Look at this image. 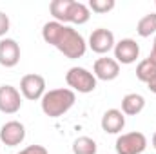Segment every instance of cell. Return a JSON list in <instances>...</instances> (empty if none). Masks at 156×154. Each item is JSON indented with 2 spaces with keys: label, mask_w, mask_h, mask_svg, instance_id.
Instances as JSON below:
<instances>
[{
  "label": "cell",
  "mask_w": 156,
  "mask_h": 154,
  "mask_svg": "<svg viewBox=\"0 0 156 154\" xmlns=\"http://www.w3.org/2000/svg\"><path fill=\"white\" fill-rule=\"evenodd\" d=\"M9 27H11V22H9V16L4 13V11H0V40L5 37V33L9 31Z\"/></svg>",
  "instance_id": "ffe728a7"
},
{
  "label": "cell",
  "mask_w": 156,
  "mask_h": 154,
  "mask_svg": "<svg viewBox=\"0 0 156 154\" xmlns=\"http://www.w3.org/2000/svg\"><path fill=\"white\" fill-rule=\"evenodd\" d=\"M71 4H73V0H53L49 4V11H51L55 22H60V24L67 26V16H69Z\"/></svg>",
  "instance_id": "9a60e30c"
},
{
  "label": "cell",
  "mask_w": 156,
  "mask_h": 154,
  "mask_svg": "<svg viewBox=\"0 0 156 154\" xmlns=\"http://www.w3.org/2000/svg\"><path fill=\"white\" fill-rule=\"evenodd\" d=\"M96 82H98L96 76L85 67H71L66 73V83L75 93H82V94L93 93L96 89Z\"/></svg>",
  "instance_id": "3957f363"
},
{
  "label": "cell",
  "mask_w": 156,
  "mask_h": 154,
  "mask_svg": "<svg viewBox=\"0 0 156 154\" xmlns=\"http://www.w3.org/2000/svg\"><path fill=\"white\" fill-rule=\"evenodd\" d=\"M136 78H138L140 82H144V83H149L153 78H156V65L149 60V58L142 60V62L136 65Z\"/></svg>",
  "instance_id": "ac0fdd59"
},
{
  "label": "cell",
  "mask_w": 156,
  "mask_h": 154,
  "mask_svg": "<svg viewBox=\"0 0 156 154\" xmlns=\"http://www.w3.org/2000/svg\"><path fill=\"white\" fill-rule=\"evenodd\" d=\"M20 94L29 102L42 100V96L45 94V78L37 73L24 75L20 80Z\"/></svg>",
  "instance_id": "5b68a950"
},
{
  "label": "cell",
  "mask_w": 156,
  "mask_h": 154,
  "mask_svg": "<svg viewBox=\"0 0 156 154\" xmlns=\"http://www.w3.org/2000/svg\"><path fill=\"white\" fill-rule=\"evenodd\" d=\"M89 18H91V9H89L85 4L73 0L71 9H69V16H67V24L82 26V24H87Z\"/></svg>",
  "instance_id": "5bb4252c"
},
{
  "label": "cell",
  "mask_w": 156,
  "mask_h": 154,
  "mask_svg": "<svg viewBox=\"0 0 156 154\" xmlns=\"http://www.w3.org/2000/svg\"><path fill=\"white\" fill-rule=\"evenodd\" d=\"M71 149H73V154H96V151H98L96 142L89 136H78L73 142Z\"/></svg>",
  "instance_id": "e0dca14e"
},
{
  "label": "cell",
  "mask_w": 156,
  "mask_h": 154,
  "mask_svg": "<svg viewBox=\"0 0 156 154\" xmlns=\"http://www.w3.org/2000/svg\"><path fill=\"white\" fill-rule=\"evenodd\" d=\"M0 145H2V143H0Z\"/></svg>",
  "instance_id": "d4e9b609"
},
{
  "label": "cell",
  "mask_w": 156,
  "mask_h": 154,
  "mask_svg": "<svg viewBox=\"0 0 156 154\" xmlns=\"http://www.w3.org/2000/svg\"><path fill=\"white\" fill-rule=\"evenodd\" d=\"M115 44H116V40H115L113 31H109L105 27L94 29L91 33V37H89V42H87L89 49L93 53H96V54H107L109 51L115 49Z\"/></svg>",
  "instance_id": "52a82bcc"
},
{
  "label": "cell",
  "mask_w": 156,
  "mask_h": 154,
  "mask_svg": "<svg viewBox=\"0 0 156 154\" xmlns=\"http://www.w3.org/2000/svg\"><path fill=\"white\" fill-rule=\"evenodd\" d=\"M147 58H149V60H151V62H153V64L156 65V35H154V42H153V49H151V54H149Z\"/></svg>",
  "instance_id": "7402d4cb"
},
{
  "label": "cell",
  "mask_w": 156,
  "mask_h": 154,
  "mask_svg": "<svg viewBox=\"0 0 156 154\" xmlns=\"http://www.w3.org/2000/svg\"><path fill=\"white\" fill-rule=\"evenodd\" d=\"M145 109V98L138 93H129L122 98V113L125 116H136Z\"/></svg>",
  "instance_id": "4fadbf2b"
},
{
  "label": "cell",
  "mask_w": 156,
  "mask_h": 154,
  "mask_svg": "<svg viewBox=\"0 0 156 154\" xmlns=\"http://www.w3.org/2000/svg\"><path fill=\"white\" fill-rule=\"evenodd\" d=\"M151 143H153V147H154V151H156V131H154V134H153V138H151Z\"/></svg>",
  "instance_id": "cb8c5ba5"
},
{
  "label": "cell",
  "mask_w": 156,
  "mask_h": 154,
  "mask_svg": "<svg viewBox=\"0 0 156 154\" xmlns=\"http://www.w3.org/2000/svg\"><path fill=\"white\" fill-rule=\"evenodd\" d=\"M93 75L96 76V80L113 82V80H116L118 75H120V64H118L115 58L102 56V58H98V60L93 64Z\"/></svg>",
  "instance_id": "30bf717a"
},
{
  "label": "cell",
  "mask_w": 156,
  "mask_h": 154,
  "mask_svg": "<svg viewBox=\"0 0 156 154\" xmlns=\"http://www.w3.org/2000/svg\"><path fill=\"white\" fill-rule=\"evenodd\" d=\"M16 154H49V152H47V149L44 145H27L26 149H22Z\"/></svg>",
  "instance_id": "44dd1931"
},
{
  "label": "cell",
  "mask_w": 156,
  "mask_h": 154,
  "mask_svg": "<svg viewBox=\"0 0 156 154\" xmlns=\"http://www.w3.org/2000/svg\"><path fill=\"white\" fill-rule=\"evenodd\" d=\"M75 102H76L75 91H71L69 87H60V89L45 91V94L40 100V107L45 116L60 118L75 105Z\"/></svg>",
  "instance_id": "7a4b0ae2"
},
{
  "label": "cell",
  "mask_w": 156,
  "mask_h": 154,
  "mask_svg": "<svg viewBox=\"0 0 156 154\" xmlns=\"http://www.w3.org/2000/svg\"><path fill=\"white\" fill-rule=\"evenodd\" d=\"M22 109V94L16 87L4 83L0 85V113L16 114Z\"/></svg>",
  "instance_id": "8992f818"
},
{
  "label": "cell",
  "mask_w": 156,
  "mask_h": 154,
  "mask_svg": "<svg viewBox=\"0 0 156 154\" xmlns=\"http://www.w3.org/2000/svg\"><path fill=\"white\" fill-rule=\"evenodd\" d=\"M136 33L142 38H149V37L156 35V13H149V15H145L138 20Z\"/></svg>",
  "instance_id": "2e32d148"
},
{
  "label": "cell",
  "mask_w": 156,
  "mask_h": 154,
  "mask_svg": "<svg viewBox=\"0 0 156 154\" xmlns=\"http://www.w3.org/2000/svg\"><path fill=\"white\" fill-rule=\"evenodd\" d=\"M42 38L45 44L56 47L66 58L78 60L87 51V42L75 27L60 24V22H45L42 27Z\"/></svg>",
  "instance_id": "6da1fadb"
},
{
  "label": "cell",
  "mask_w": 156,
  "mask_h": 154,
  "mask_svg": "<svg viewBox=\"0 0 156 154\" xmlns=\"http://www.w3.org/2000/svg\"><path fill=\"white\" fill-rule=\"evenodd\" d=\"M113 51H115V60L118 64H123V65L134 64L140 56V45L133 38H122L120 42L115 44Z\"/></svg>",
  "instance_id": "9c48e42d"
},
{
  "label": "cell",
  "mask_w": 156,
  "mask_h": 154,
  "mask_svg": "<svg viewBox=\"0 0 156 154\" xmlns=\"http://www.w3.org/2000/svg\"><path fill=\"white\" fill-rule=\"evenodd\" d=\"M100 125H102L104 132H107V134H118L125 127V114L120 109H109V111L104 113Z\"/></svg>",
  "instance_id": "7c38bea8"
},
{
  "label": "cell",
  "mask_w": 156,
  "mask_h": 154,
  "mask_svg": "<svg viewBox=\"0 0 156 154\" xmlns=\"http://www.w3.org/2000/svg\"><path fill=\"white\" fill-rule=\"evenodd\" d=\"M20 62V45L13 38L0 40V65L15 67Z\"/></svg>",
  "instance_id": "8fae6325"
},
{
  "label": "cell",
  "mask_w": 156,
  "mask_h": 154,
  "mask_svg": "<svg viewBox=\"0 0 156 154\" xmlns=\"http://www.w3.org/2000/svg\"><path fill=\"white\" fill-rule=\"evenodd\" d=\"M147 89H149L151 93H154V94H156V78H153V80L147 83Z\"/></svg>",
  "instance_id": "603a6c76"
},
{
  "label": "cell",
  "mask_w": 156,
  "mask_h": 154,
  "mask_svg": "<svg viewBox=\"0 0 156 154\" xmlns=\"http://www.w3.org/2000/svg\"><path fill=\"white\" fill-rule=\"evenodd\" d=\"M26 140V127L22 121L11 120L0 127V143L7 147H16Z\"/></svg>",
  "instance_id": "ba28073f"
},
{
  "label": "cell",
  "mask_w": 156,
  "mask_h": 154,
  "mask_svg": "<svg viewBox=\"0 0 156 154\" xmlns=\"http://www.w3.org/2000/svg\"><path fill=\"white\" fill-rule=\"evenodd\" d=\"M145 147H147V138L140 131L120 134L115 143L116 154H142L145 151Z\"/></svg>",
  "instance_id": "277c9868"
},
{
  "label": "cell",
  "mask_w": 156,
  "mask_h": 154,
  "mask_svg": "<svg viewBox=\"0 0 156 154\" xmlns=\"http://www.w3.org/2000/svg\"><path fill=\"white\" fill-rule=\"evenodd\" d=\"M116 5L115 0H89L87 7L93 11V13H98V15H105L109 11H113Z\"/></svg>",
  "instance_id": "d6986e66"
}]
</instances>
